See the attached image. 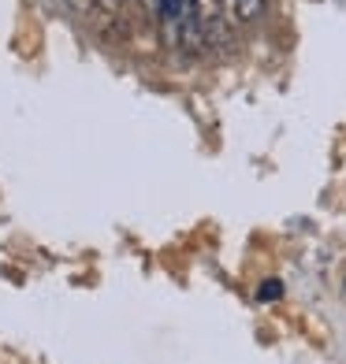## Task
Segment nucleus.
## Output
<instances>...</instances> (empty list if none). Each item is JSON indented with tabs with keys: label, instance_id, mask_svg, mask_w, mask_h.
Wrapping results in <instances>:
<instances>
[{
	"label": "nucleus",
	"instance_id": "obj_2",
	"mask_svg": "<svg viewBox=\"0 0 346 364\" xmlns=\"http://www.w3.org/2000/svg\"><path fill=\"white\" fill-rule=\"evenodd\" d=\"M257 297H261V301H279V297H283V283H279V279H272V283H261Z\"/></svg>",
	"mask_w": 346,
	"mask_h": 364
},
{
	"label": "nucleus",
	"instance_id": "obj_4",
	"mask_svg": "<svg viewBox=\"0 0 346 364\" xmlns=\"http://www.w3.org/2000/svg\"><path fill=\"white\" fill-rule=\"evenodd\" d=\"M142 4H145V8H153V11H160V8H164V0H142Z\"/></svg>",
	"mask_w": 346,
	"mask_h": 364
},
{
	"label": "nucleus",
	"instance_id": "obj_1",
	"mask_svg": "<svg viewBox=\"0 0 346 364\" xmlns=\"http://www.w3.org/2000/svg\"><path fill=\"white\" fill-rule=\"evenodd\" d=\"M265 4L268 0H227V11L235 23H257L265 15Z\"/></svg>",
	"mask_w": 346,
	"mask_h": 364
},
{
	"label": "nucleus",
	"instance_id": "obj_3",
	"mask_svg": "<svg viewBox=\"0 0 346 364\" xmlns=\"http://www.w3.org/2000/svg\"><path fill=\"white\" fill-rule=\"evenodd\" d=\"M63 4H68L71 11H78V15H90L93 11V0H63Z\"/></svg>",
	"mask_w": 346,
	"mask_h": 364
}]
</instances>
